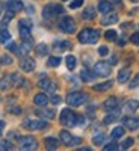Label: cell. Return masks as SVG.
Listing matches in <instances>:
<instances>
[{
    "instance_id": "obj_1",
    "label": "cell",
    "mask_w": 139,
    "mask_h": 151,
    "mask_svg": "<svg viewBox=\"0 0 139 151\" xmlns=\"http://www.w3.org/2000/svg\"><path fill=\"white\" fill-rule=\"evenodd\" d=\"M60 122L67 127H76V125H82L85 118L82 115H76L71 109H64L60 112Z\"/></svg>"
},
{
    "instance_id": "obj_2",
    "label": "cell",
    "mask_w": 139,
    "mask_h": 151,
    "mask_svg": "<svg viewBox=\"0 0 139 151\" xmlns=\"http://www.w3.org/2000/svg\"><path fill=\"white\" fill-rule=\"evenodd\" d=\"M100 30H95V29H83L80 33H79V41L82 44H95L98 40H100Z\"/></svg>"
},
{
    "instance_id": "obj_3",
    "label": "cell",
    "mask_w": 139,
    "mask_h": 151,
    "mask_svg": "<svg viewBox=\"0 0 139 151\" xmlns=\"http://www.w3.org/2000/svg\"><path fill=\"white\" fill-rule=\"evenodd\" d=\"M60 14H64V8H62V5H58V3H50L42 9V17L47 20H53L59 17Z\"/></svg>"
},
{
    "instance_id": "obj_4",
    "label": "cell",
    "mask_w": 139,
    "mask_h": 151,
    "mask_svg": "<svg viewBox=\"0 0 139 151\" xmlns=\"http://www.w3.org/2000/svg\"><path fill=\"white\" fill-rule=\"evenodd\" d=\"M65 100H67V103H68L70 106H73V107H79V106H82L83 103L88 101V95L83 94V92H71V94L67 95Z\"/></svg>"
},
{
    "instance_id": "obj_5",
    "label": "cell",
    "mask_w": 139,
    "mask_h": 151,
    "mask_svg": "<svg viewBox=\"0 0 139 151\" xmlns=\"http://www.w3.org/2000/svg\"><path fill=\"white\" fill-rule=\"evenodd\" d=\"M20 26H18V30H20V36L23 41L26 42H32V35H30V29H32V23L29 20H20Z\"/></svg>"
},
{
    "instance_id": "obj_6",
    "label": "cell",
    "mask_w": 139,
    "mask_h": 151,
    "mask_svg": "<svg viewBox=\"0 0 139 151\" xmlns=\"http://www.w3.org/2000/svg\"><path fill=\"white\" fill-rule=\"evenodd\" d=\"M18 144H20V148L24 150V151H33L38 148V142L33 136H23L18 139Z\"/></svg>"
},
{
    "instance_id": "obj_7",
    "label": "cell",
    "mask_w": 139,
    "mask_h": 151,
    "mask_svg": "<svg viewBox=\"0 0 139 151\" xmlns=\"http://www.w3.org/2000/svg\"><path fill=\"white\" fill-rule=\"evenodd\" d=\"M47 122L44 119H26L23 122V127L27 130H44L47 129Z\"/></svg>"
},
{
    "instance_id": "obj_8",
    "label": "cell",
    "mask_w": 139,
    "mask_h": 151,
    "mask_svg": "<svg viewBox=\"0 0 139 151\" xmlns=\"http://www.w3.org/2000/svg\"><path fill=\"white\" fill-rule=\"evenodd\" d=\"M59 27L62 32H65V33H73L76 30V23L71 17H64L60 21H59Z\"/></svg>"
},
{
    "instance_id": "obj_9",
    "label": "cell",
    "mask_w": 139,
    "mask_h": 151,
    "mask_svg": "<svg viewBox=\"0 0 139 151\" xmlns=\"http://www.w3.org/2000/svg\"><path fill=\"white\" fill-rule=\"evenodd\" d=\"M94 73L95 76H102V77H107V76L110 74V65L107 64V62L102 60V62H97L95 67H94Z\"/></svg>"
},
{
    "instance_id": "obj_10",
    "label": "cell",
    "mask_w": 139,
    "mask_h": 151,
    "mask_svg": "<svg viewBox=\"0 0 139 151\" xmlns=\"http://www.w3.org/2000/svg\"><path fill=\"white\" fill-rule=\"evenodd\" d=\"M35 60L32 59V58H29V56H26V58H23L21 59V62H20V68L24 71V73H30V71H33L35 70Z\"/></svg>"
},
{
    "instance_id": "obj_11",
    "label": "cell",
    "mask_w": 139,
    "mask_h": 151,
    "mask_svg": "<svg viewBox=\"0 0 139 151\" xmlns=\"http://www.w3.org/2000/svg\"><path fill=\"white\" fill-rule=\"evenodd\" d=\"M38 86H40L41 89H44V91H48V92H55L56 91V85L50 79H47V77H44V79H41L40 82H38Z\"/></svg>"
},
{
    "instance_id": "obj_12",
    "label": "cell",
    "mask_w": 139,
    "mask_h": 151,
    "mask_svg": "<svg viewBox=\"0 0 139 151\" xmlns=\"http://www.w3.org/2000/svg\"><path fill=\"white\" fill-rule=\"evenodd\" d=\"M122 125L125 129H129V130H136L138 127H139V121L136 119V118H133V116H124L122 118Z\"/></svg>"
},
{
    "instance_id": "obj_13",
    "label": "cell",
    "mask_w": 139,
    "mask_h": 151,
    "mask_svg": "<svg viewBox=\"0 0 139 151\" xmlns=\"http://www.w3.org/2000/svg\"><path fill=\"white\" fill-rule=\"evenodd\" d=\"M118 103H120V100H118L117 97H109L106 101L103 103V109H104L106 112H110V110H113V109L118 107Z\"/></svg>"
},
{
    "instance_id": "obj_14",
    "label": "cell",
    "mask_w": 139,
    "mask_h": 151,
    "mask_svg": "<svg viewBox=\"0 0 139 151\" xmlns=\"http://www.w3.org/2000/svg\"><path fill=\"white\" fill-rule=\"evenodd\" d=\"M35 113L42 119H53L55 118V110L52 109H42V110H35Z\"/></svg>"
},
{
    "instance_id": "obj_15",
    "label": "cell",
    "mask_w": 139,
    "mask_h": 151,
    "mask_svg": "<svg viewBox=\"0 0 139 151\" xmlns=\"http://www.w3.org/2000/svg\"><path fill=\"white\" fill-rule=\"evenodd\" d=\"M59 139H60V142L64 144V145L71 147V144H73V134H70L67 130H62L59 133Z\"/></svg>"
},
{
    "instance_id": "obj_16",
    "label": "cell",
    "mask_w": 139,
    "mask_h": 151,
    "mask_svg": "<svg viewBox=\"0 0 139 151\" xmlns=\"http://www.w3.org/2000/svg\"><path fill=\"white\" fill-rule=\"evenodd\" d=\"M73 45L70 41H56L53 44V50H56V52H65V50H70Z\"/></svg>"
},
{
    "instance_id": "obj_17",
    "label": "cell",
    "mask_w": 139,
    "mask_h": 151,
    "mask_svg": "<svg viewBox=\"0 0 139 151\" xmlns=\"http://www.w3.org/2000/svg\"><path fill=\"white\" fill-rule=\"evenodd\" d=\"M118 21V14H104V17L102 18V24H104V26H109V24H113V23H117Z\"/></svg>"
},
{
    "instance_id": "obj_18",
    "label": "cell",
    "mask_w": 139,
    "mask_h": 151,
    "mask_svg": "<svg viewBox=\"0 0 139 151\" xmlns=\"http://www.w3.org/2000/svg\"><path fill=\"white\" fill-rule=\"evenodd\" d=\"M24 8L23 2H20V0H14V2H8L6 3V9L8 11H12V12H18Z\"/></svg>"
},
{
    "instance_id": "obj_19",
    "label": "cell",
    "mask_w": 139,
    "mask_h": 151,
    "mask_svg": "<svg viewBox=\"0 0 139 151\" xmlns=\"http://www.w3.org/2000/svg\"><path fill=\"white\" fill-rule=\"evenodd\" d=\"M98 11L100 12H102V14H107V12H110L112 11V3L110 2H107V0H100V2H98Z\"/></svg>"
},
{
    "instance_id": "obj_20",
    "label": "cell",
    "mask_w": 139,
    "mask_h": 151,
    "mask_svg": "<svg viewBox=\"0 0 139 151\" xmlns=\"http://www.w3.org/2000/svg\"><path fill=\"white\" fill-rule=\"evenodd\" d=\"M138 109H139V101L138 100H129V101H125V104H124V110L129 112V113H132V112H135Z\"/></svg>"
},
{
    "instance_id": "obj_21",
    "label": "cell",
    "mask_w": 139,
    "mask_h": 151,
    "mask_svg": "<svg viewBox=\"0 0 139 151\" xmlns=\"http://www.w3.org/2000/svg\"><path fill=\"white\" fill-rule=\"evenodd\" d=\"M118 118H120V110L117 107V109H113V110L109 112V115L104 118V124H112V122H115Z\"/></svg>"
},
{
    "instance_id": "obj_22",
    "label": "cell",
    "mask_w": 139,
    "mask_h": 151,
    "mask_svg": "<svg viewBox=\"0 0 139 151\" xmlns=\"http://www.w3.org/2000/svg\"><path fill=\"white\" fill-rule=\"evenodd\" d=\"M48 101H50V98H48L45 94H36L35 98H33V103H35L36 106H45Z\"/></svg>"
},
{
    "instance_id": "obj_23",
    "label": "cell",
    "mask_w": 139,
    "mask_h": 151,
    "mask_svg": "<svg viewBox=\"0 0 139 151\" xmlns=\"http://www.w3.org/2000/svg\"><path fill=\"white\" fill-rule=\"evenodd\" d=\"M44 144H45L47 150H58V147H59V141L55 139V137H45Z\"/></svg>"
},
{
    "instance_id": "obj_24",
    "label": "cell",
    "mask_w": 139,
    "mask_h": 151,
    "mask_svg": "<svg viewBox=\"0 0 139 151\" xmlns=\"http://www.w3.org/2000/svg\"><path fill=\"white\" fill-rule=\"evenodd\" d=\"M130 79V70L129 68H122L120 73H118V82L120 83H125Z\"/></svg>"
},
{
    "instance_id": "obj_25",
    "label": "cell",
    "mask_w": 139,
    "mask_h": 151,
    "mask_svg": "<svg viewBox=\"0 0 139 151\" xmlns=\"http://www.w3.org/2000/svg\"><path fill=\"white\" fill-rule=\"evenodd\" d=\"M9 86H12L11 74H9V76H6V77H3V79H0V89H2V91L9 89Z\"/></svg>"
},
{
    "instance_id": "obj_26",
    "label": "cell",
    "mask_w": 139,
    "mask_h": 151,
    "mask_svg": "<svg viewBox=\"0 0 139 151\" xmlns=\"http://www.w3.org/2000/svg\"><path fill=\"white\" fill-rule=\"evenodd\" d=\"M82 17H83L85 20H92V18L95 17V9H94L92 6H89V8H86V9L83 11V14H82Z\"/></svg>"
},
{
    "instance_id": "obj_27",
    "label": "cell",
    "mask_w": 139,
    "mask_h": 151,
    "mask_svg": "<svg viewBox=\"0 0 139 151\" xmlns=\"http://www.w3.org/2000/svg\"><path fill=\"white\" fill-rule=\"evenodd\" d=\"M112 85H113V83L109 80V82H104V83H98V85H95V86H94V89H95L97 92H103V91H107Z\"/></svg>"
},
{
    "instance_id": "obj_28",
    "label": "cell",
    "mask_w": 139,
    "mask_h": 151,
    "mask_svg": "<svg viewBox=\"0 0 139 151\" xmlns=\"http://www.w3.org/2000/svg\"><path fill=\"white\" fill-rule=\"evenodd\" d=\"M80 77H82V80H83V82H91V80H94L95 74H92L91 71H88V70H82Z\"/></svg>"
},
{
    "instance_id": "obj_29",
    "label": "cell",
    "mask_w": 139,
    "mask_h": 151,
    "mask_svg": "<svg viewBox=\"0 0 139 151\" xmlns=\"http://www.w3.org/2000/svg\"><path fill=\"white\" fill-rule=\"evenodd\" d=\"M122 134H124V127H115L110 133L112 139H120V137H122Z\"/></svg>"
},
{
    "instance_id": "obj_30",
    "label": "cell",
    "mask_w": 139,
    "mask_h": 151,
    "mask_svg": "<svg viewBox=\"0 0 139 151\" xmlns=\"http://www.w3.org/2000/svg\"><path fill=\"white\" fill-rule=\"evenodd\" d=\"M9 40H11V33L5 27H0V42H8Z\"/></svg>"
},
{
    "instance_id": "obj_31",
    "label": "cell",
    "mask_w": 139,
    "mask_h": 151,
    "mask_svg": "<svg viewBox=\"0 0 139 151\" xmlns=\"http://www.w3.org/2000/svg\"><path fill=\"white\" fill-rule=\"evenodd\" d=\"M14 14H15V12H12V11H8V12H6L5 17H3V20H2V27H6V26H8V23L14 18Z\"/></svg>"
},
{
    "instance_id": "obj_32",
    "label": "cell",
    "mask_w": 139,
    "mask_h": 151,
    "mask_svg": "<svg viewBox=\"0 0 139 151\" xmlns=\"http://www.w3.org/2000/svg\"><path fill=\"white\" fill-rule=\"evenodd\" d=\"M36 53H38V56H45L48 53V47L45 44H38L36 45Z\"/></svg>"
},
{
    "instance_id": "obj_33",
    "label": "cell",
    "mask_w": 139,
    "mask_h": 151,
    "mask_svg": "<svg viewBox=\"0 0 139 151\" xmlns=\"http://www.w3.org/2000/svg\"><path fill=\"white\" fill-rule=\"evenodd\" d=\"M65 62H67V68H68V70L73 71V70L76 68V58H74V56H71V55L67 56V58H65Z\"/></svg>"
},
{
    "instance_id": "obj_34",
    "label": "cell",
    "mask_w": 139,
    "mask_h": 151,
    "mask_svg": "<svg viewBox=\"0 0 139 151\" xmlns=\"http://www.w3.org/2000/svg\"><path fill=\"white\" fill-rule=\"evenodd\" d=\"M104 139H106V136H104L103 133H98V134H95V136L92 137V142H94L95 145H102V144L104 142Z\"/></svg>"
},
{
    "instance_id": "obj_35",
    "label": "cell",
    "mask_w": 139,
    "mask_h": 151,
    "mask_svg": "<svg viewBox=\"0 0 139 151\" xmlns=\"http://www.w3.org/2000/svg\"><path fill=\"white\" fill-rule=\"evenodd\" d=\"M60 58H56V56H53V58H48V62H47V64H48V67H59L60 65Z\"/></svg>"
},
{
    "instance_id": "obj_36",
    "label": "cell",
    "mask_w": 139,
    "mask_h": 151,
    "mask_svg": "<svg viewBox=\"0 0 139 151\" xmlns=\"http://www.w3.org/2000/svg\"><path fill=\"white\" fill-rule=\"evenodd\" d=\"M103 150L104 151H117V150H120V145L117 142H109L103 147Z\"/></svg>"
},
{
    "instance_id": "obj_37",
    "label": "cell",
    "mask_w": 139,
    "mask_h": 151,
    "mask_svg": "<svg viewBox=\"0 0 139 151\" xmlns=\"http://www.w3.org/2000/svg\"><path fill=\"white\" fill-rule=\"evenodd\" d=\"M104 36H106L107 41H115V40H117V32L112 30V29H109V30L104 33Z\"/></svg>"
},
{
    "instance_id": "obj_38",
    "label": "cell",
    "mask_w": 139,
    "mask_h": 151,
    "mask_svg": "<svg viewBox=\"0 0 139 151\" xmlns=\"http://www.w3.org/2000/svg\"><path fill=\"white\" fill-rule=\"evenodd\" d=\"M133 142H135V141H133V137H127V139H125V141L121 144L120 148H122V150H129V148L133 145Z\"/></svg>"
},
{
    "instance_id": "obj_39",
    "label": "cell",
    "mask_w": 139,
    "mask_h": 151,
    "mask_svg": "<svg viewBox=\"0 0 139 151\" xmlns=\"http://www.w3.org/2000/svg\"><path fill=\"white\" fill-rule=\"evenodd\" d=\"M0 150H2V151L12 150V144H11L9 141H2V142H0Z\"/></svg>"
},
{
    "instance_id": "obj_40",
    "label": "cell",
    "mask_w": 139,
    "mask_h": 151,
    "mask_svg": "<svg viewBox=\"0 0 139 151\" xmlns=\"http://www.w3.org/2000/svg\"><path fill=\"white\" fill-rule=\"evenodd\" d=\"M8 48H9V52H12V53H15V55H20V47L17 45V44H9L8 45Z\"/></svg>"
},
{
    "instance_id": "obj_41",
    "label": "cell",
    "mask_w": 139,
    "mask_h": 151,
    "mask_svg": "<svg viewBox=\"0 0 139 151\" xmlns=\"http://www.w3.org/2000/svg\"><path fill=\"white\" fill-rule=\"evenodd\" d=\"M0 62H2L3 65H11V64H12V59H11L9 56L3 55V56H0Z\"/></svg>"
},
{
    "instance_id": "obj_42",
    "label": "cell",
    "mask_w": 139,
    "mask_h": 151,
    "mask_svg": "<svg viewBox=\"0 0 139 151\" xmlns=\"http://www.w3.org/2000/svg\"><path fill=\"white\" fill-rule=\"evenodd\" d=\"M82 5H83V0H73L71 5H70V8H71V9H77V8H80Z\"/></svg>"
},
{
    "instance_id": "obj_43",
    "label": "cell",
    "mask_w": 139,
    "mask_h": 151,
    "mask_svg": "<svg viewBox=\"0 0 139 151\" xmlns=\"http://www.w3.org/2000/svg\"><path fill=\"white\" fill-rule=\"evenodd\" d=\"M130 41H132V44L139 45V32H136V33H133V35L130 36Z\"/></svg>"
},
{
    "instance_id": "obj_44",
    "label": "cell",
    "mask_w": 139,
    "mask_h": 151,
    "mask_svg": "<svg viewBox=\"0 0 139 151\" xmlns=\"http://www.w3.org/2000/svg\"><path fill=\"white\" fill-rule=\"evenodd\" d=\"M138 86H139V74L130 82V88H132V89H135V88H138Z\"/></svg>"
},
{
    "instance_id": "obj_45",
    "label": "cell",
    "mask_w": 139,
    "mask_h": 151,
    "mask_svg": "<svg viewBox=\"0 0 139 151\" xmlns=\"http://www.w3.org/2000/svg\"><path fill=\"white\" fill-rule=\"evenodd\" d=\"M98 53H100V55H102V56H106V55L109 53V48H107L106 45H102V47H100V48H98Z\"/></svg>"
},
{
    "instance_id": "obj_46",
    "label": "cell",
    "mask_w": 139,
    "mask_h": 151,
    "mask_svg": "<svg viewBox=\"0 0 139 151\" xmlns=\"http://www.w3.org/2000/svg\"><path fill=\"white\" fill-rule=\"evenodd\" d=\"M50 101H52L53 104H59V103L62 101V98H60L59 95H53L52 98H50Z\"/></svg>"
},
{
    "instance_id": "obj_47",
    "label": "cell",
    "mask_w": 139,
    "mask_h": 151,
    "mask_svg": "<svg viewBox=\"0 0 139 151\" xmlns=\"http://www.w3.org/2000/svg\"><path fill=\"white\" fill-rule=\"evenodd\" d=\"M3 129H5V121H0V134H2Z\"/></svg>"
},
{
    "instance_id": "obj_48",
    "label": "cell",
    "mask_w": 139,
    "mask_h": 151,
    "mask_svg": "<svg viewBox=\"0 0 139 151\" xmlns=\"http://www.w3.org/2000/svg\"><path fill=\"white\" fill-rule=\"evenodd\" d=\"M91 148H88V147H85V148H79V151H89Z\"/></svg>"
},
{
    "instance_id": "obj_49",
    "label": "cell",
    "mask_w": 139,
    "mask_h": 151,
    "mask_svg": "<svg viewBox=\"0 0 139 151\" xmlns=\"http://www.w3.org/2000/svg\"><path fill=\"white\" fill-rule=\"evenodd\" d=\"M12 112H14V113H17V115H18V113H20V109H18V107H15V109L12 110Z\"/></svg>"
},
{
    "instance_id": "obj_50",
    "label": "cell",
    "mask_w": 139,
    "mask_h": 151,
    "mask_svg": "<svg viewBox=\"0 0 139 151\" xmlns=\"http://www.w3.org/2000/svg\"><path fill=\"white\" fill-rule=\"evenodd\" d=\"M0 15H2V5H0Z\"/></svg>"
},
{
    "instance_id": "obj_51",
    "label": "cell",
    "mask_w": 139,
    "mask_h": 151,
    "mask_svg": "<svg viewBox=\"0 0 139 151\" xmlns=\"http://www.w3.org/2000/svg\"><path fill=\"white\" fill-rule=\"evenodd\" d=\"M132 2H139V0H132Z\"/></svg>"
},
{
    "instance_id": "obj_52",
    "label": "cell",
    "mask_w": 139,
    "mask_h": 151,
    "mask_svg": "<svg viewBox=\"0 0 139 151\" xmlns=\"http://www.w3.org/2000/svg\"><path fill=\"white\" fill-rule=\"evenodd\" d=\"M62 2H65V0H62Z\"/></svg>"
}]
</instances>
